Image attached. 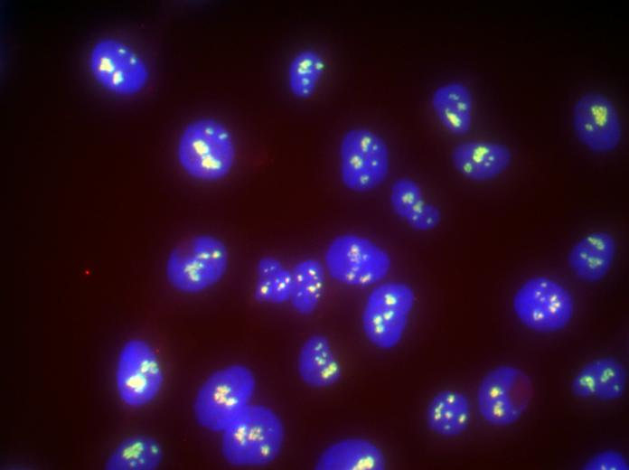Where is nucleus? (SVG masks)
Returning <instances> with one entry per match:
<instances>
[{
	"mask_svg": "<svg viewBox=\"0 0 629 470\" xmlns=\"http://www.w3.org/2000/svg\"><path fill=\"white\" fill-rule=\"evenodd\" d=\"M164 449L157 439L147 435L124 438L108 456L107 470H155L163 462Z\"/></svg>",
	"mask_w": 629,
	"mask_h": 470,
	"instance_id": "412c9836",
	"label": "nucleus"
},
{
	"mask_svg": "<svg viewBox=\"0 0 629 470\" xmlns=\"http://www.w3.org/2000/svg\"><path fill=\"white\" fill-rule=\"evenodd\" d=\"M297 371L305 384L316 389L331 387L341 380V364L325 335L313 334L303 343Z\"/></svg>",
	"mask_w": 629,
	"mask_h": 470,
	"instance_id": "dca6fc26",
	"label": "nucleus"
},
{
	"mask_svg": "<svg viewBox=\"0 0 629 470\" xmlns=\"http://www.w3.org/2000/svg\"><path fill=\"white\" fill-rule=\"evenodd\" d=\"M323 264L334 281L356 287H369L389 275L390 253L372 239L355 232L335 236L325 248Z\"/></svg>",
	"mask_w": 629,
	"mask_h": 470,
	"instance_id": "39448f33",
	"label": "nucleus"
},
{
	"mask_svg": "<svg viewBox=\"0 0 629 470\" xmlns=\"http://www.w3.org/2000/svg\"><path fill=\"white\" fill-rule=\"evenodd\" d=\"M291 269L277 257H261L255 269V299L263 304L282 305L289 301Z\"/></svg>",
	"mask_w": 629,
	"mask_h": 470,
	"instance_id": "4be33fe9",
	"label": "nucleus"
},
{
	"mask_svg": "<svg viewBox=\"0 0 629 470\" xmlns=\"http://www.w3.org/2000/svg\"><path fill=\"white\" fill-rule=\"evenodd\" d=\"M455 169L474 182H487L505 172L512 164L510 148L502 143L467 140L457 144L451 154Z\"/></svg>",
	"mask_w": 629,
	"mask_h": 470,
	"instance_id": "ddd939ff",
	"label": "nucleus"
},
{
	"mask_svg": "<svg viewBox=\"0 0 629 470\" xmlns=\"http://www.w3.org/2000/svg\"><path fill=\"white\" fill-rule=\"evenodd\" d=\"M176 159L191 178L205 183L225 179L237 159L233 133L222 121L202 117L182 130L176 144Z\"/></svg>",
	"mask_w": 629,
	"mask_h": 470,
	"instance_id": "f257e3e1",
	"label": "nucleus"
},
{
	"mask_svg": "<svg viewBox=\"0 0 629 470\" xmlns=\"http://www.w3.org/2000/svg\"><path fill=\"white\" fill-rule=\"evenodd\" d=\"M339 175L343 185L353 193L371 192L382 185L390 171V151L375 131L352 127L342 136L338 149Z\"/></svg>",
	"mask_w": 629,
	"mask_h": 470,
	"instance_id": "423d86ee",
	"label": "nucleus"
},
{
	"mask_svg": "<svg viewBox=\"0 0 629 470\" xmlns=\"http://www.w3.org/2000/svg\"><path fill=\"white\" fill-rule=\"evenodd\" d=\"M572 127L577 140L597 154L610 153L619 146L623 129L614 102L598 91H587L575 102Z\"/></svg>",
	"mask_w": 629,
	"mask_h": 470,
	"instance_id": "f8f14e48",
	"label": "nucleus"
},
{
	"mask_svg": "<svg viewBox=\"0 0 629 470\" xmlns=\"http://www.w3.org/2000/svg\"><path fill=\"white\" fill-rule=\"evenodd\" d=\"M256 388V377L244 364H229L214 371L195 394V421L205 430L221 434L251 404Z\"/></svg>",
	"mask_w": 629,
	"mask_h": 470,
	"instance_id": "7ed1b4c3",
	"label": "nucleus"
},
{
	"mask_svg": "<svg viewBox=\"0 0 629 470\" xmlns=\"http://www.w3.org/2000/svg\"><path fill=\"white\" fill-rule=\"evenodd\" d=\"M616 250L614 237L595 231L578 240L568 255V263L581 280L595 283L602 280L611 268Z\"/></svg>",
	"mask_w": 629,
	"mask_h": 470,
	"instance_id": "2eb2a0df",
	"label": "nucleus"
},
{
	"mask_svg": "<svg viewBox=\"0 0 629 470\" xmlns=\"http://www.w3.org/2000/svg\"><path fill=\"white\" fill-rule=\"evenodd\" d=\"M416 303L413 288L401 281H382L368 295L361 327L368 341L381 350H391L402 340Z\"/></svg>",
	"mask_w": 629,
	"mask_h": 470,
	"instance_id": "0eeeda50",
	"label": "nucleus"
},
{
	"mask_svg": "<svg viewBox=\"0 0 629 470\" xmlns=\"http://www.w3.org/2000/svg\"><path fill=\"white\" fill-rule=\"evenodd\" d=\"M441 218L440 209L437 205L426 202L405 222L414 230L424 232L436 229L439 225Z\"/></svg>",
	"mask_w": 629,
	"mask_h": 470,
	"instance_id": "393cba45",
	"label": "nucleus"
},
{
	"mask_svg": "<svg viewBox=\"0 0 629 470\" xmlns=\"http://www.w3.org/2000/svg\"><path fill=\"white\" fill-rule=\"evenodd\" d=\"M431 107L437 120L449 133L464 136L470 131L474 96L464 82L451 80L437 87L431 95Z\"/></svg>",
	"mask_w": 629,
	"mask_h": 470,
	"instance_id": "a211bd4d",
	"label": "nucleus"
},
{
	"mask_svg": "<svg viewBox=\"0 0 629 470\" xmlns=\"http://www.w3.org/2000/svg\"><path fill=\"white\" fill-rule=\"evenodd\" d=\"M88 63L96 82L117 96L132 97L140 93L150 79L144 58L117 38L97 41L89 52Z\"/></svg>",
	"mask_w": 629,
	"mask_h": 470,
	"instance_id": "9b49d317",
	"label": "nucleus"
},
{
	"mask_svg": "<svg viewBox=\"0 0 629 470\" xmlns=\"http://www.w3.org/2000/svg\"><path fill=\"white\" fill-rule=\"evenodd\" d=\"M230 265L225 242L210 233L192 235L168 253L164 274L169 285L186 295L202 293L222 280Z\"/></svg>",
	"mask_w": 629,
	"mask_h": 470,
	"instance_id": "20e7f679",
	"label": "nucleus"
},
{
	"mask_svg": "<svg viewBox=\"0 0 629 470\" xmlns=\"http://www.w3.org/2000/svg\"><path fill=\"white\" fill-rule=\"evenodd\" d=\"M532 399V381L521 369L499 365L482 379L476 395L482 418L490 425L506 427L517 422Z\"/></svg>",
	"mask_w": 629,
	"mask_h": 470,
	"instance_id": "9d476101",
	"label": "nucleus"
},
{
	"mask_svg": "<svg viewBox=\"0 0 629 470\" xmlns=\"http://www.w3.org/2000/svg\"><path fill=\"white\" fill-rule=\"evenodd\" d=\"M512 309L527 328L555 333L570 323L575 304L570 292L560 283L547 277H534L516 290Z\"/></svg>",
	"mask_w": 629,
	"mask_h": 470,
	"instance_id": "1a4fd4ad",
	"label": "nucleus"
},
{
	"mask_svg": "<svg viewBox=\"0 0 629 470\" xmlns=\"http://www.w3.org/2000/svg\"><path fill=\"white\" fill-rule=\"evenodd\" d=\"M386 458L382 450L361 437H347L325 447L317 458V470H383Z\"/></svg>",
	"mask_w": 629,
	"mask_h": 470,
	"instance_id": "f3484780",
	"label": "nucleus"
},
{
	"mask_svg": "<svg viewBox=\"0 0 629 470\" xmlns=\"http://www.w3.org/2000/svg\"><path fill=\"white\" fill-rule=\"evenodd\" d=\"M285 436L284 423L271 408L251 403L221 433V455L236 467L265 466L279 456Z\"/></svg>",
	"mask_w": 629,
	"mask_h": 470,
	"instance_id": "f03ea898",
	"label": "nucleus"
},
{
	"mask_svg": "<svg viewBox=\"0 0 629 470\" xmlns=\"http://www.w3.org/2000/svg\"><path fill=\"white\" fill-rule=\"evenodd\" d=\"M389 201L393 212L404 221L426 202L419 183L408 176L399 177L392 183Z\"/></svg>",
	"mask_w": 629,
	"mask_h": 470,
	"instance_id": "b1692460",
	"label": "nucleus"
},
{
	"mask_svg": "<svg viewBox=\"0 0 629 470\" xmlns=\"http://www.w3.org/2000/svg\"><path fill=\"white\" fill-rule=\"evenodd\" d=\"M583 468L587 470H628L629 465L621 453L606 450L596 454L585 464Z\"/></svg>",
	"mask_w": 629,
	"mask_h": 470,
	"instance_id": "a878e982",
	"label": "nucleus"
},
{
	"mask_svg": "<svg viewBox=\"0 0 629 470\" xmlns=\"http://www.w3.org/2000/svg\"><path fill=\"white\" fill-rule=\"evenodd\" d=\"M325 71V61L314 49H304L291 59L286 72L290 93L298 99H308L315 93Z\"/></svg>",
	"mask_w": 629,
	"mask_h": 470,
	"instance_id": "5701e85b",
	"label": "nucleus"
},
{
	"mask_svg": "<svg viewBox=\"0 0 629 470\" xmlns=\"http://www.w3.org/2000/svg\"><path fill=\"white\" fill-rule=\"evenodd\" d=\"M626 383L624 366L615 358L601 357L579 370L571 382V390L581 399L611 401L624 395Z\"/></svg>",
	"mask_w": 629,
	"mask_h": 470,
	"instance_id": "4468645a",
	"label": "nucleus"
},
{
	"mask_svg": "<svg viewBox=\"0 0 629 470\" xmlns=\"http://www.w3.org/2000/svg\"><path fill=\"white\" fill-rule=\"evenodd\" d=\"M470 419L469 400L457 390L439 391L429 401L426 410L428 428L446 437L461 435L468 428Z\"/></svg>",
	"mask_w": 629,
	"mask_h": 470,
	"instance_id": "6ab92c4d",
	"label": "nucleus"
},
{
	"mask_svg": "<svg viewBox=\"0 0 629 470\" xmlns=\"http://www.w3.org/2000/svg\"><path fill=\"white\" fill-rule=\"evenodd\" d=\"M164 382V370L154 347L141 338L125 342L115 369V386L121 402L132 409L144 408L157 398Z\"/></svg>",
	"mask_w": 629,
	"mask_h": 470,
	"instance_id": "6e6552de",
	"label": "nucleus"
},
{
	"mask_svg": "<svg viewBox=\"0 0 629 470\" xmlns=\"http://www.w3.org/2000/svg\"><path fill=\"white\" fill-rule=\"evenodd\" d=\"M326 270L320 261L306 258L291 268L289 303L301 315H310L319 306L326 281Z\"/></svg>",
	"mask_w": 629,
	"mask_h": 470,
	"instance_id": "aec40b11",
	"label": "nucleus"
}]
</instances>
